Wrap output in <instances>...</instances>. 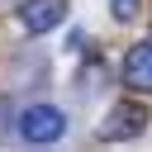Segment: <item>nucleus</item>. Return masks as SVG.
<instances>
[{"mask_svg": "<svg viewBox=\"0 0 152 152\" xmlns=\"http://www.w3.org/2000/svg\"><path fill=\"white\" fill-rule=\"evenodd\" d=\"M19 138L24 142H33V147H48V142H57L62 133H66V114L57 109V104H28L24 114H19Z\"/></svg>", "mask_w": 152, "mask_h": 152, "instance_id": "f257e3e1", "label": "nucleus"}, {"mask_svg": "<svg viewBox=\"0 0 152 152\" xmlns=\"http://www.w3.org/2000/svg\"><path fill=\"white\" fill-rule=\"evenodd\" d=\"M147 124H152L147 104H138V100H119V104L104 114V124H100V138H104V142H124V138H138Z\"/></svg>", "mask_w": 152, "mask_h": 152, "instance_id": "f03ea898", "label": "nucleus"}, {"mask_svg": "<svg viewBox=\"0 0 152 152\" xmlns=\"http://www.w3.org/2000/svg\"><path fill=\"white\" fill-rule=\"evenodd\" d=\"M66 19V0H24L19 5V24H24V33H52L57 24Z\"/></svg>", "mask_w": 152, "mask_h": 152, "instance_id": "7ed1b4c3", "label": "nucleus"}, {"mask_svg": "<svg viewBox=\"0 0 152 152\" xmlns=\"http://www.w3.org/2000/svg\"><path fill=\"white\" fill-rule=\"evenodd\" d=\"M124 86H128V90H152V38L138 43V48L124 57Z\"/></svg>", "mask_w": 152, "mask_h": 152, "instance_id": "20e7f679", "label": "nucleus"}, {"mask_svg": "<svg viewBox=\"0 0 152 152\" xmlns=\"http://www.w3.org/2000/svg\"><path fill=\"white\" fill-rule=\"evenodd\" d=\"M138 5H142V0H109V14H114L119 24H128V19H138Z\"/></svg>", "mask_w": 152, "mask_h": 152, "instance_id": "39448f33", "label": "nucleus"}]
</instances>
